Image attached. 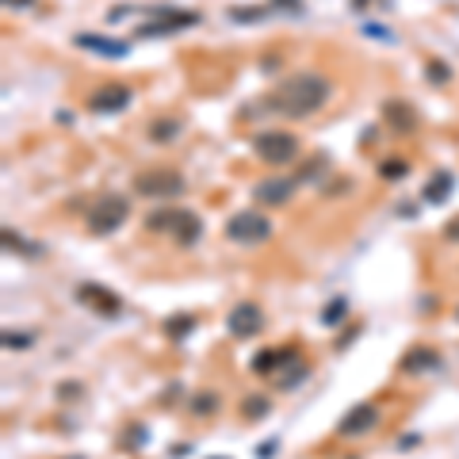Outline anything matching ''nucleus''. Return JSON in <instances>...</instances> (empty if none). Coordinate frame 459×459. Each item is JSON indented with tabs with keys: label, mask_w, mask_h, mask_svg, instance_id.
I'll return each instance as SVG.
<instances>
[{
	"label": "nucleus",
	"mask_w": 459,
	"mask_h": 459,
	"mask_svg": "<svg viewBox=\"0 0 459 459\" xmlns=\"http://www.w3.org/2000/svg\"><path fill=\"white\" fill-rule=\"evenodd\" d=\"M230 20L233 23H260V20H268V4H233L230 8Z\"/></svg>",
	"instance_id": "nucleus-24"
},
{
	"label": "nucleus",
	"mask_w": 459,
	"mask_h": 459,
	"mask_svg": "<svg viewBox=\"0 0 459 459\" xmlns=\"http://www.w3.org/2000/svg\"><path fill=\"white\" fill-rule=\"evenodd\" d=\"M252 153H257L268 168H284L298 157V138L291 130H260V134L252 138Z\"/></svg>",
	"instance_id": "nucleus-3"
},
{
	"label": "nucleus",
	"mask_w": 459,
	"mask_h": 459,
	"mask_svg": "<svg viewBox=\"0 0 459 459\" xmlns=\"http://www.w3.org/2000/svg\"><path fill=\"white\" fill-rule=\"evenodd\" d=\"M130 219V199L127 195H104V199L92 203L88 211V233H96V238H108V233L123 230V222Z\"/></svg>",
	"instance_id": "nucleus-4"
},
{
	"label": "nucleus",
	"mask_w": 459,
	"mask_h": 459,
	"mask_svg": "<svg viewBox=\"0 0 459 459\" xmlns=\"http://www.w3.org/2000/svg\"><path fill=\"white\" fill-rule=\"evenodd\" d=\"M180 134H184V123H180V119H173V115L153 119V123H149V142H161V146H168V142H176Z\"/></svg>",
	"instance_id": "nucleus-17"
},
{
	"label": "nucleus",
	"mask_w": 459,
	"mask_h": 459,
	"mask_svg": "<svg viewBox=\"0 0 459 459\" xmlns=\"http://www.w3.org/2000/svg\"><path fill=\"white\" fill-rule=\"evenodd\" d=\"M199 238H203V222H199V214L180 207V222H176V230H173V241H176L180 249H195V245H199Z\"/></svg>",
	"instance_id": "nucleus-16"
},
{
	"label": "nucleus",
	"mask_w": 459,
	"mask_h": 459,
	"mask_svg": "<svg viewBox=\"0 0 459 459\" xmlns=\"http://www.w3.org/2000/svg\"><path fill=\"white\" fill-rule=\"evenodd\" d=\"M425 77L433 81V84H448V81H452V65L440 62V58H429L425 62Z\"/></svg>",
	"instance_id": "nucleus-28"
},
{
	"label": "nucleus",
	"mask_w": 459,
	"mask_h": 459,
	"mask_svg": "<svg viewBox=\"0 0 459 459\" xmlns=\"http://www.w3.org/2000/svg\"><path fill=\"white\" fill-rule=\"evenodd\" d=\"M176 222H180V207H157L146 214V230L149 233H173Z\"/></svg>",
	"instance_id": "nucleus-18"
},
{
	"label": "nucleus",
	"mask_w": 459,
	"mask_h": 459,
	"mask_svg": "<svg viewBox=\"0 0 459 459\" xmlns=\"http://www.w3.org/2000/svg\"><path fill=\"white\" fill-rule=\"evenodd\" d=\"M0 241H4V249L23 252V257H42V245H35V241H23L16 230H4V233H0Z\"/></svg>",
	"instance_id": "nucleus-26"
},
{
	"label": "nucleus",
	"mask_w": 459,
	"mask_h": 459,
	"mask_svg": "<svg viewBox=\"0 0 459 459\" xmlns=\"http://www.w3.org/2000/svg\"><path fill=\"white\" fill-rule=\"evenodd\" d=\"M436 368H440V352L429 349V344H414V349L398 360L402 376H425V371H436Z\"/></svg>",
	"instance_id": "nucleus-15"
},
{
	"label": "nucleus",
	"mask_w": 459,
	"mask_h": 459,
	"mask_svg": "<svg viewBox=\"0 0 459 459\" xmlns=\"http://www.w3.org/2000/svg\"><path fill=\"white\" fill-rule=\"evenodd\" d=\"M65 459H84V455H65Z\"/></svg>",
	"instance_id": "nucleus-41"
},
{
	"label": "nucleus",
	"mask_w": 459,
	"mask_h": 459,
	"mask_svg": "<svg viewBox=\"0 0 459 459\" xmlns=\"http://www.w3.org/2000/svg\"><path fill=\"white\" fill-rule=\"evenodd\" d=\"M398 448H406V452H409V448H417V436H402Z\"/></svg>",
	"instance_id": "nucleus-39"
},
{
	"label": "nucleus",
	"mask_w": 459,
	"mask_h": 459,
	"mask_svg": "<svg viewBox=\"0 0 459 459\" xmlns=\"http://www.w3.org/2000/svg\"><path fill=\"white\" fill-rule=\"evenodd\" d=\"M165 337L168 341H184V337H192V330H195V318L192 314H173V318H165Z\"/></svg>",
	"instance_id": "nucleus-23"
},
{
	"label": "nucleus",
	"mask_w": 459,
	"mask_h": 459,
	"mask_svg": "<svg viewBox=\"0 0 459 459\" xmlns=\"http://www.w3.org/2000/svg\"><path fill=\"white\" fill-rule=\"evenodd\" d=\"M0 4H8V8H35V0H0Z\"/></svg>",
	"instance_id": "nucleus-38"
},
{
	"label": "nucleus",
	"mask_w": 459,
	"mask_h": 459,
	"mask_svg": "<svg viewBox=\"0 0 459 459\" xmlns=\"http://www.w3.org/2000/svg\"><path fill=\"white\" fill-rule=\"evenodd\" d=\"M184 176L176 173V168L168 165H157V168H142V173L134 176V195H142V199H176V195H184Z\"/></svg>",
	"instance_id": "nucleus-2"
},
{
	"label": "nucleus",
	"mask_w": 459,
	"mask_h": 459,
	"mask_svg": "<svg viewBox=\"0 0 459 459\" xmlns=\"http://www.w3.org/2000/svg\"><path fill=\"white\" fill-rule=\"evenodd\" d=\"M268 12H276V16H303L306 4H303V0H268Z\"/></svg>",
	"instance_id": "nucleus-30"
},
{
	"label": "nucleus",
	"mask_w": 459,
	"mask_h": 459,
	"mask_svg": "<svg viewBox=\"0 0 459 459\" xmlns=\"http://www.w3.org/2000/svg\"><path fill=\"white\" fill-rule=\"evenodd\" d=\"M322 173H325V157H314L310 165H303V173H298L295 180H298V184H306V180H314V176H322Z\"/></svg>",
	"instance_id": "nucleus-31"
},
{
	"label": "nucleus",
	"mask_w": 459,
	"mask_h": 459,
	"mask_svg": "<svg viewBox=\"0 0 459 459\" xmlns=\"http://www.w3.org/2000/svg\"><path fill=\"white\" fill-rule=\"evenodd\" d=\"M73 46L92 50V54L111 58V62H123L127 54H130V42H123V39H104V35H73Z\"/></svg>",
	"instance_id": "nucleus-13"
},
{
	"label": "nucleus",
	"mask_w": 459,
	"mask_h": 459,
	"mask_svg": "<svg viewBox=\"0 0 459 459\" xmlns=\"http://www.w3.org/2000/svg\"><path fill=\"white\" fill-rule=\"evenodd\" d=\"M127 12H130L127 4H115V8L108 12V20H111V23H123V16H127Z\"/></svg>",
	"instance_id": "nucleus-34"
},
{
	"label": "nucleus",
	"mask_w": 459,
	"mask_h": 459,
	"mask_svg": "<svg viewBox=\"0 0 459 459\" xmlns=\"http://www.w3.org/2000/svg\"><path fill=\"white\" fill-rule=\"evenodd\" d=\"M383 123L395 130L398 138H406V134L417 130V111L409 108L406 100H387V104H383Z\"/></svg>",
	"instance_id": "nucleus-14"
},
{
	"label": "nucleus",
	"mask_w": 459,
	"mask_h": 459,
	"mask_svg": "<svg viewBox=\"0 0 459 459\" xmlns=\"http://www.w3.org/2000/svg\"><path fill=\"white\" fill-rule=\"evenodd\" d=\"M330 96H333L330 77L318 69H303V73H291V77L279 81L265 104H268V111H276L284 119H310L325 108Z\"/></svg>",
	"instance_id": "nucleus-1"
},
{
	"label": "nucleus",
	"mask_w": 459,
	"mask_h": 459,
	"mask_svg": "<svg viewBox=\"0 0 459 459\" xmlns=\"http://www.w3.org/2000/svg\"><path fill=\"white\" fill-rule=\"evenodd\" d=\"M272 219L260 211H238L233 219L226 222V238L233 241V245H260V241L272 238Z\"/></svg>",
	"instance_id": "nucleus-5"
},
{
	"label": "nucleus",
	"mask_w": 459,
	"mask_h": 459,
	"mask_svg": "<svg viewBox=\"0 0 459 459\" xmlns=\"http://www.w3.org/2000/svg\"><path fill=\"white\" fill-rule=\"evenodd\" d=\"M241 414H245L249 421H265L272 414V398L268 395H249L245 402H241Z\"/></svg>",
	"instance_id": "nucleus-25"
},
{
	"label": "nucleus",
	"mask_w": 459,
	"mask_h": 459,
	"mask_svg": "<svg viewBox=\"0 0 459 459\" xmlns=\"http://www.w3.org/2000/svg\"><path fill=\"white\" fill-rule=\"evenodd\" d=\"M130 100H134V92H130V84H100L96 92L88 96V111H96V115H119V111L130 108Z\"/></svg>",
	"instance_id": "nucleus-7"
},
{
	"label": "nucleus",
	"mask_w": 459,
	"mask_h": 459,
	"mask_svg": "<svg viewBox=\"0 0 459 459\" xmlns=\"http://www.w3.org/2000/svg\"><path fill=\"white\" fill-rule=\"evenodd\" d=\"M211 459H226V455H211Z\"/></svg>",
	"instance_id": "nucleus-42"
},
{
	"label": "nucleus",
	"mask_w": 459,
	"mask_h": 459,
	"mask_svg": "<svg viewBox=\"0 0 459 459\" xmlns=\"http://www.w3.org/2000/svg\"><path fill=\"white\" fill-rule=\"evenodd\" d=\"M226 330H230V337H238V341H252V337L265 330V310H260L257 303H238L226 318Z\"/></svg>",
	"instance_id": "nucleus-9"
},
{
	"label": "nucleus",
	"mask_w": 459,
	"mask_h": 459,
	"mask_svg": "<svg viewBox=\"0 0 459 459\" xmlns=\"http://www.w3.org/2000/svg\"><path fill=\"white\" fill-rule=\"evenodd\" d=\"M77 395H81L77 383H69V387H58V398H77Z\"/></svg>",
	"instance_id": "nucleus-36"
},
{
	"label": "nucleus",
	"mask_w": 459,
	"mask_h": 459,
	"mask_svg": "<svg viewBox=\"0 0 459 459\" xmlns=\"http://www.w3.org/2000/svg\"><path fill=\"white\" fill-rule=\"evenodd\" d=\"M276 452H279V440H276V436H272V440H265V444L257 448V455H260V459H272Z\"/></svg>",
	"instance_id": "nucleus-33"
},
{
	"label": "nucleus",
	"mask_w": 459,
	"mask_h": 459,
	"mask_svg": "<svg viewBox=\"0 0 459 459\" xmlns=\"http://www.w3.org/2000/svg\"><path fill=\"white\" fill-rule=\"evenodd\" d=\"M379 406L376 402H360V406H352L349 414H344L341 421H337V436H344V440H352V436H368L371 429L379 425Z\"/></svg>",
	"instance_id": "nucleus-8"
},
{
	"label": "nucleus",
	"mask_w": 459,
	"mask_h": 459,
	"mask_svg": "<svg viewBox=\"0 0 459 459\" xmlns=\"http://www.w3.org/2000/svg\"><path fill=\"white\" fill-rule=\"evenodd\" d=\"M295 188H298L295 176H265V180L252 188V199H257L260 207H287Z\"/></svg>",
	"instance_id": "nucleus-10"
},
{
	"label": "nucleus",
	"mask_w": 459,
	"mask_h": 459,
	"mask_svg": "<svg viewBox=\"0 0 459 459\" xmlns=\"http://www.w3.org/2000/svg\"><path fill=\"white\" fill-rule=\"evenodd\" d=\"M444 238H448V241H459V219H452V222L444 226Z\"/></svg>",
	"instance_id": "nucleus-35"
},
{
	"label": "nucleus",
	"mask_w": 459,
	"mask_h": 459,
	"mask_svg": "<svg viewBox=\"0 0 459 459\" xmlns=\"http://www.w3.org/2000/svg\"><path fill=\"white\" fill-rule=\"evenodd\" d=\"M452 184H455V176L448 173V168L433 173V176H429V184H425V203H444L448 195H452Z\"/></svg>",
	"instance_id": "nucleus-19"
},
{
	"label": "nucleus",
	"mask_w": 459,
	"mask_h": 459,
	"mask_svg": "<svg viewBox=\"0 0 459 459\" xmlns=\"http://www.w3.org/2000/svg\"><path fill=\"white\" fill-rule=\"evenodd\" d=\"M379 176H383V180H406V176H409V161H406V157H387V161L379 165Z\"/></svg>",
	"instance_id": "nucleus-27"
},
{
	"label": "nucleus",
	"mask_w": 459,
	"mask_h": 459,
	"mask_svg": "<svg viewBox=\"0 0 459 459\" xmlns=\"http://www.w3.org/2000/svg\"><path fill=\"white\" fill-rule=\"evenodd\" d=\"M344 318H349V298L344 295H337V298H330V303L322 306V325H330V330H341Z\"/></svg>",
	"instance_id": "nucleus-22"
},
{
	"label": "nucleus",
	"mask_w": 459,
	"mask_h": 459,
	"mask_svg": "<svg viewBox=\"0 0 459 459\" xmlns=\"http://www.w3.org/2000/svg\"><path fill=\"white\" fill-rule=\"evenodd\" d=\"M272 379H276V387H279V390H295L298 383H306V379H310V364L295 360V364H287L284 371H276Z\"/></svg>",
	"instance_id": "nucleus-20"
},
{
	"label": "nucleus",
	"mask_w": 459,
	"mask_h": 459,
	"mask_svg": "<svg viewBox=\"0 0 459 459\" xmlns=\"http://www.w3.org/2000/svg\"><path fill=\"white\" fill-rule=\"evenodd\" d=\"M77 298L84 306H88V310H96V314H119L123 310V303H119V295L115 291H108L104 284H81L77 287Z\"/></svg>",
	"instance_id": "nucleus-12"
},
{
	"label": "nucleus",
	"mask_w": 459,
	"mask_h": 459,
	"mask_svg": "<svg viewBox=\"0 0 459 459\" xmlns=\"http://www.w3.org/2000/svg\"><path fill=\"white\" fill-rule=\"evenodd\" d=\"M146 436H149V433H146V425H130V433H127V440H123V444L130 448V452H138V448L146 444Z\"/></svg>",
	"instance_id": "nucleus-32"
},
{
	"label": "nucleus",
	"mask_w": 459,
	"mask_h": 459,
	"mask_svg": "<svg viewBox=\"0 0 459 459\" xmlns=\"http://www.w3.org/2000/svg\"><path fill=\"white\" fill-rule=\"evenodd\" d=\"M295 360H298V344H279V349H260L249 368H252V376H276V371H284Z\"/></svg>",
	"instance_id": "nucleus-11"
},
{
	"label": "nucleus",
	"mask_w": 459,
	"mask_h": 459,
	"mask_svg": "<svg viewBox=\"0 0 459 459\" xmlns=\"http://www.w3.org/2000/svg\"><path fill=\"white\" fill-rule=\"evenodd\" d=\"M364 4H371V0H352V8H356V12H360Z\"/></svg>",
	"instance_id": "nucleus-40"
},
{
	"label": "nucleus",
	"mask_w": 459,
	"mask_h": 459,
	"mask_svg": "<svg viewBox=\"0 0 459 459\" xmlns=\"http://www.w3.org/2000/svg\"><path fill=\"white\" fill-rule=\"evenodd\" d=\"M376 134H379V130H376V127H368V130L360 134V142H364V146H371V142H376Z\"/></svg>",
	"instance_id": "nucleus-37"
},
{
	"label": "nucleus",
	"mask_w": 459,
	"mask_h": 459,
	"mask_svg": "<svg viewBox=\"0 0 459 459\" xmlns=\"http://www.w3.org/2000/svg\"><path fill=\"white\" fill-rule=\"evenodd\" d=\"M219 406H222V398L214 395V390H195V395L188 398V414L192 417H211V414H219Z\"/></svg>",
	"instance_id": "nucleus-21"
},
{
	"label": "nucleus",
	"mask_w": 459,
	"mask_h": 459,
	"mask_svg": "<svg viewBox=\"0 0 459 459\" xmlns=\"http://www.w3.org/2000/svg\"><path fill=\"white\" fill-rule=\"evenodd\" d=\"M149 16L153 20H146L138 27V39H157V35H173V31H184V27L199 23V12H184V8H157Z\"/></svg>",
	"instance_id": "nucleus-6"
},
{
	"label": "nucleus",
	"mask_w": 459,
	"mask_h": 459,
	"mask_svg": "<svg viewBox=\"0 0 459 459\" xmlns=\"http://www.w3.org/2000/svg\"><path fill=\"white\" fill-rule=\"evenodd\" d=\"M0 344H4V349H12V352L31 349V344H35V333H16V330H8V333H0Z\"/></svg>",
	"instance_id": "nucleus-29"
}]
</instances>
